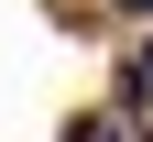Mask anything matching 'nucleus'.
Masks as SVG:
<instances>
[{
    "label": "nucleus",
    "instance_id": "nucleus-3",
    "mask_svg": "<svg viewBox=\"0 0 153 142\" xmlns=\"http://www.w3.org/2000/svg\"><path fill=\"white\" fill-rule=\"evenodd\" d=\"M131 142H153V120H142V131H131Z\"/></svg>",
    "mask_w": 153,
    "mask_h": 142
},
{
    "label": "nucleus",
    "instance_id": "nucleus-1",
    "mask_svg": "<svg viewBox=\"0 0 153 142\" xmlns=\"http://www.w3.org/2000/svg\"><path fill=\"white\" fill-rule=\"evenodd\" d=\"M142 120H120V109H88V120H66V142H131Z\"/></svg>",
    "mask_w": 153,
    "mask_h": 142
},
{
    "label": "nucleus",
    "instance_id": "nucleus-2",
    "mask_svg": "<svg viewBox=\"0 0 153 142\" xmlns=\"http://www.w3.org/2000/svg\"><path fill=\"white\" fill-rule=\"evenodd\" d=\"M109 11H120V22H153V0H109Z\"/></svg>",
    "mask_w": 153,
    "mask_h": 142
}]
</instances>
